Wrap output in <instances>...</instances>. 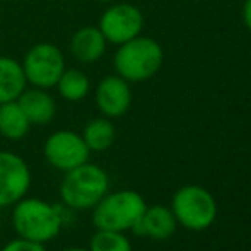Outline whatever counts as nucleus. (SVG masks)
<instances>
[{
    "label": "nucleus",
    "mask_w": 251,
    "mask_h": 251,
    "mask_svg": "<svg viewBox=\"0 0 251 251\" xmlns=\"http://www.w3.org/2000/svg\"><path fill=\"white\" fill-rule=\"evenodd\" d=\"M12 227L19 238L47 245L62 231L63 214L56 205L41 199L24 197L14 205Z\"/></svg>",
    "instance_id": "obj_1"
},
{
    "label": "nucleus",
    "mask_w": 251,
    "mask_h": 251,
    "mask_svg": "<svg viewBox=\"0 0 251 251\" xmlns=\"http://www.w3.org/2000/svg\"><path fill=\"white\" fill-rule=\"evenodd\" d=\"M109 178L106 171L89 161L65 171L60 183V199L72 210L94 208L108 193Z\"/></svg>",
    "instance_id": "obj_2"
},
{
    "label": "nucleus",
    "mask_w": 251,
    "mask_h": 251,
    "mask_svg": "<svg viewBox=\"0 0 251 251\" xmlns=\"http://www.w3.org/2000/svg\"><path fill=\"white\" fill-rule=\"evenodd\" d=\"M164 60L161 45L147 36H135L133 40L118 45L113 58L116 75L126 82H142L159 72Z\"/></svg>",
    "instance_id": "obj_3"
},
{
    "label": "nucleus",
    "mask_w": 251,
    "mask_h": 251,
    "mask_svg": "<svg viewBox=\"0 0 251 251\" xmlns=\"http://www.w3.org/2000/svg\"><path fill=\"white\" fill-rule=\"evenodd\" d=\"M147 205L140 193L132 190L106 193L93 208V222L101 231L125 232L142 219Z\"/></svg>",
    "instance_id": "obj_4"
},
{
    "label": "nucleus",
    "mask_w": 251,
    "mask_h": 251,
    "mask_svg": "<svg viewBox=\"0 0 251 251\" xmlns=\"http://www.w3.org/2000/svg\"><path fill=\"white\" fill-rule=\"evenodd\" d=\"M173 214L176 222L192 231H203L217 217V203L205 188L188 185L179 188L173 199Z\"/></svg>",
    "instance_id": "obj_5"
},
{
    "label": "nucleus",
    "mask_w": 251,
    "mask_h": 251,
    "mask_svg": "<svg viewBox=\"0 0 251 251\" xmlns=\"http://www.w3.org/2000/svg\"><path fill=\"white\" fill-rule=\"evenodd\" d=\"M23 70L26 82L40 89H51L56 86L65 67V56L53 43H38L24 55Z\"/></svg>",
    "instance_id": "obj_6"
},
{
    "label": "nucleus",
    "mask_w": 251,
    "mask_h": 251,
    "mask_svg": "<svg viewBox=\"0 0 251 251\" xmlns=\"http://www.w3.org/2000/svg\"><path fill=\"white\" fill-rule=\"evenodd\" d=\"M45 159L58 171H70L77 166L89 161V147L82 135L70 130L53 132L43 146Z\"/></svg>",
    "instance_id": "obj_7"
},
{
    "label": "nucleus",
    "mask_w": 251,
    "mask_h": 251,
    "mask_svg": "<svg viewBox=\"0 0 251 251\" xmlns=\"http://www.w3.org/2000/svg\"><path fill=\"white\" fill-rule=\"evenodd\" d=\"M31 169L19 154L0 151V208L14 207L27 195Z\"/></svg>",
    "instance_id": "obj_8"
},
{
    "label": "nucleus",
    "mask_w": 251,
    "mask_h": 251,
    "mask_svg": "<svg viewBox=\"0 0 251 251\" xmlns=\"http://www.w3.org/2000/svg\"><path fill=\"white\" fill-rule=\"evenodd\" d=\"M98 27L108 43L118 47L139 36L144 27V16L132 3H115L102 12Z\"/></svg>",
    "instance_id": "obj_9"
},
{
    "label": "nucleus",
    "mask_w": 251,
    "mask_h": 251,
    "mask_svg": "<svg viewBox=\"0 0 251 251\" xmlns=\"http://www.w3.org/2000/svg\"><path fill=\"white\" fill-rule=\"evenodd\" d=\"M96 106L106 118H118L128 111L132 104V89L120 75H108L101 79L96 87Z\"/></svg>",
    "instance_id": "obj_10"
},
{
    "label": "nucleus",
    "mask_w": 251,
    "mask_h": 251,
    "mask_svg": "<svg viewBox=\"0 0 251 251\" xmlns=\"http://www.w3.org/2000/svg\"><path fill=\"white\" fill-rule=\"evenodd\" d=\"M17 102L31 125H48L56 115V102L48 89H24L17 98Z\"/></svg>",
    "instance_id": "obj_11"
},
{
    "label": "nucleus",
    "mask_w": 251,
    "mask_h": 251,
    "mask_svg": "<svg viewBox=\"0 0 251 251\" xmlns=\"http://www.w3.org/2000/svg\"><path fill=\"white\" fill-rule=\"evenodd\" d=\"M139 236H149L155 241H164L171 238L176 231V217L173 210L162 205H154L146 208L142 219L132 229Z\"/></svg>",
    "instance_id": "obj_12"
},
{
    "label": "nucleus",
    "mask_w": 251,
    "mask_h": 251,
    "mask_svg": "<svg viewBox=\"0 0 251 251\" xmlns=\"http://www.w3.org/2000/svg\"><path fill=\"white\" fill-rule=\"evenodd\" d=\"M106 38L102 36L100 27L84 26L74 33L70 40V53L80 63H94L102 58L106 51Z\"/></svg>",
    "instance_id": "obj_13"
},
{
    "label": "nucleus",
    "mask_w": 251,
    "mask_h": 251,
    "mask_svg": "<svg viewBox=\"0 0 251 251\" xmlns=\"http://www.w3.org/2000/svg\"><path fill=\"white\" fill-rule=\"evenodd\" d=\"M23 65L12 56L0 55V104L16 101L26 89Z\"/></svg>",
    "instance_id": "obj_14"
},
{
    "label": "nucleus",
    "mask_w": 251,
    "mask_h": 251,
    "mask_svg": "<svg viewBox=\"0 0 251 251\" xmlns=\"http://www.w3.org/2000/svg\"><path fill=\"white\" fill-rule=\"evenodd\" d=\"M31 123L19 102L9 101L0 104V135L7 140H23L29 133Z\"/></svg>",
    "instance_id": "obj_15"
},
{
    "label": "nucleus",
    "mask_w": 251,
    "mask_h": 251,
    "mask_svg": "<svg viewBox=\"0 0 251 251\" xmlns=\"http://www.w3.org/2000/svg\"><path fill=\"white\" fill-rule=\"evenodd\" d=\"M80 135L91 152H102L113 146L116 130L111 120L102 116V118H94L87 122Z\"/></svg>",
    "instance_id": "obj_16"
},
{
    "label": "nucleus",
    "mask_w": 251,
    "mask_h": 251,
    "mask_svg": "<svg viewBox=\"0 0 251 251\" xmlns=\"http://www.w3.org/2000/svg\"><path fill=\"white\" fill-rule=\"evenodd\" d=\"M58 94L65 101L79 102L89 94L91 91V80L82 70L79 69H65L56 82Z\"/></svg>",
    "instance_id": "obj_17"
},
{
    "label": "nucleus",
    "mask_w": 251,
    "mask_h": 251,
    "mask_svg": "<svg viewBox=\"0 0 251 251\" xmlns=\"http://www.w3.org/2000/svg\"><path fill=\"white\" fill-rule=\"evenodd\" d=\"M89 251H132V245L123 232L98 229L91 239Z\"/></svg>",
    "instance_id": "obj_18"
},
{
    "label": "nucleus",
    "mask_w": 251,
    "mask_h": 251,
    "mask_svg": "<svg viewBox=\"0 0 251 251\" xmlns=\"http://www.w3.org/2000/svg\"><path fill=\"white\" fill-rule=\"evenodd\" d=\"M0 251H48V250L45 248V245H40V243H33V241H27V239L17 238L14 241L7 243Z\"/></svg>",
    "instance_id": "obj_19"
},
{
    "label": "nucleus",
    "mask_w": 251,
    "mask_h": 251,
    "mask_svg": "<svg viewBox=\"0 0 251 251\" xmlns=\"http://www.w3.org/2000/svg\"><path fill=\"white\" fill-rule=\"evenodd\" d=\"M243 21H245L246 27L251 31V0H245V5H243Z\"/></svg>",
    "instance_id": "obj_20"
},
{
    "label": "nucleus",
    "mask_w": 251,
    "mask_h": 251,
    "mask_svg": "<svg viewBox=\"0 0 251 251\" xmlns=\"http://www.w3.org/2000/svg\"><path fill=\"white\" fill-rule=\"evenodd\" d=\"M62 251H89V248H65Z\"/></svg>",
    "instance_id": "obj_21"
},
{
    "label": "nucleus",
    "mask_w": 251,
    "mask_h": 251,
    "mask_svg": "<svg viewBox=\"0 0 251 251\" xmlns=\"http://www.w3.org/2000/svg\"><path fill=\"white\" fill-rule=\"evenodd\" d=\"M96 2H102V3H108V2H113V0H96Z\"/></svg>",
    "instance_id": "obj_22"
}]
</instances>
